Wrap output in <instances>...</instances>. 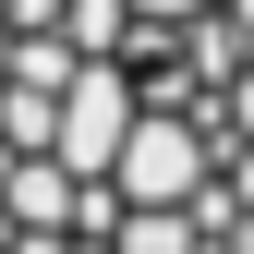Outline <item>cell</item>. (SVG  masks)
<instances>
[{
    "label": "cell",
    "mask_w": 254,
    "mask_h": 254,
    "mask_svg": "<svg viewBox=\"0 0 254 254\" xmlns=\"http://www.w3.org/2000/svg\"><path fill=\"white\" fill-rule=\"evenodd\" d=\"M0 254H254V0H0Z\"/></svg>",
    "instance_id": "cell-1"
}]
</instances>
